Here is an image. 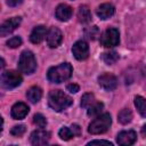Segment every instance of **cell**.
<instances>
[{"label": "cell", "mask_w": 146, "mask_h": 146, "mask_svg": "<svg viewBox=\"0 0 146 146\" xmlns=\"http://www.w3.org/2000/svg\"><path fill=\"white\" fill-rule=\"evenodd\" d=\"M72 52L78 60H84L89 56V46L84 40H79L73 44Z\"/></svg>", "instance_id": "obj_9"}, {"label": "cell", "mask_w": 146, "mask_h": 146, "mask_svg": "<svg viewBox=\"0 0 146 146\" xmlns=\"http://www.w3.org/2000/svg\"><path fill=\"white\" fill-rule=\"evenodd\" d=\"M58 136L60 137V139L63 140H70L74 137V133L72 131L71 128H67V127H62L58 131Z\"/></svg>", "instance_id": "obj_24"}, {"label": "cell", "mask_w": 146, "mask_h": 146, "mask_svg": "<svg viewBox=\"0 0 146 146\" xmlns=\"http://www.w3.org/2000/svg\"><path fill=\"white\" fill-rule=\"evenodd\" d=\"M98 84L106 91H112L117 87V79L114 74L104 73L98 76Z\"/></svg>", "instance_id": "obj_8"}, {"label": "cell", "mask_w": 146, "mask_h": 146, "mask_svg": "<svg viewBox=\"0 0 146 146\" xmlns=\"http://www.w3.org/2000/svg\"><path fill=\"white\" fill-rule=\"evenodd\" d=\"M112 124V117L110 113L99 114L91 121V123L88 127V132L91 135H100L106 132Z\"/></svg>", "instance_id": "obj_3"}, {"label": "cell", "mask_w": 146, "mask_h": 146, "mask_svg": "<svg viewBox=\"0 0 146 146\" xmlns=\"http://www.w3.org/2000/svg\"><path fill=\"white\" fill-rule=\"evenodd\" d=\"M141 135H143L144 137H146V124H144L143 128H141Z\"/></svg>", "instance_id": "obj_33"}, {"label": "cell", "mask_w": 146, "mask_h": 146, "mask_svg": "<svg viewBox=\"0 0 146 146\" xmlns=\"http://www.w3.org/2000/svg\"><path fill=\"white\" fill-rule=\"evenodd\" d=\"M71 129H72V131H73L74 136H79V135L81 133V129H80V127H79L78 124H73Z\"/></svg>", "instance_id": "obj_32"}, {"label": "cell", "mask_w": 146, "mask_h": 146, "mask_svg": "<svg viewBox=\"0 0 146 146\" xmlns=\"http://www.w3.org/2000/svg\"><path fill=\"white\" fill-rule=\"evenodd\" d=\"M136 139H137V133L133 130H124V131H121V132H119V135L116 137L117 144L119 145H122V146L132 145V144H135Z\"/></svg>", "instance_id": "obj_12"}, {"label": "cell", "mask_w": 146, "mask_h": 146, "mask_svg": "<svg viewBox=\"0 0 146 146\" xmlns=\"http://www.w3.org/2000/svg\"><path fill=\"white\" fill-rule=\"evenodd\" d=\"M104 108V104L100 103V102H95L92 105H90L88 108H87V114L88 116H91V117H95V116H98L100 114V112L103 111Z\"/></svg>", "instance_id": "obj_19"}, {"label": "cell", "mask_w": 146, "mask_h": 146, "mask_svg": "<svg viewBox=\"0 0 146 146\" xmlns=\"http://www.w3.org/2000/svg\"><path fill=\"white\" fill-rule=\"evenodd\" d=\"M78 18H79V22L82 23V24H87L91 21V13H90V9L87 7V6H80L79 7V10H78Z\"/></svg>", "instance_id": "obj_18"}, {"label": "cell", "mask_w": 146, "mask_h": 146, "mask_svg": "<svg viewBox=\"0 0 146 146\" xmlns=\"http://www.w3.org/2000/svg\"><path fill=\"white\" fill-rule=\"evenodd\" d=\"M115 13V8L113 5L106 2V3H102L100 6H98V8L96 9V14L100 19H107L110 17H112Z\"/></svg>", "instance_id": "obj_16"}, {"label": "cell", "mask_w": 146, "mask_h": 146, "mask_svg": "<svg viewBox=\"0 0 146 146\" xmlns=\"http://www.w3.org/2000/svg\"><path fill=\"white\" fill-rule=\"evenodd\" d=\"M18 70L24 74H32L36 70V59L32 51L25 50L18 59Z\"/></svg>", "instance_id": "obj_4"}, {"label": "cell", "mask_w": 146, "mask_h": 146, "mask_svg": "<svg viewBox=\"0 0 146 146\" xmlns=\"http://www.w3.org/2000/svg\"><path fill=\"white\" fill-rule=\"evenodd\" d=\"M86 35H87L89 39L95 40V39H96V36H98V35H99V30H98V27H97V26L89 27L88 30H86Z\"/></svg>", "instance_id": "obj_28"}, {"label": "cell", "mask_w": 146, "mask_h": 146, "mask_svg": "<svg viewBox=\"0 0 146 146\" xmlns=\"http://www.w3.org/2000/svg\"><path fill=\"white\" fill-rule=\"evenodd\" d=\"M117 120L122 124H128L132 120V112L129 108H123L117 114Z\"/></svg>", "instance_id": "obj_20"}, {"label": "cell", "mask_w": 146, "mask_h": 146, "mask_svg": "<svg viewBox=\"0 0 146 146\" xmlns=\"http://www.w3.org/2000/svg\"><path fill=\"white\" fill-rule=\"evenodd\" d=\"M100 145V144H105V145H110V146H113V144L111 141H107V140H91L88 143V145Z\"/></svg>", "instance_id": "obj_30"}, {"label": "cell", "mask_w": 146, "mask_h": 146, "mask_svg": "<svg viewBox=\"0 0 146 146\" xmlns=\"http://www.w3.org/2000/svg\"><path fill=\"white\" fill-rule=\"evenodd\" d=\"M23 81L22 75L16 71H3L1 73V86L6 89H13L18 87Z\"/></svg>", "instance_id": "obj_5"}, {"label": "cell", "mask_w": 146, "mask_h": 146, "mask_svg": "<svg viewBox=\"0 0 146 146\" xmlns=\"http://www.w3.org/2000/svg\"><path fill=\"white\" fill-rule=\"evenodd\" d=\"M73 73V67L70 63H62L57 66L50 67L47 73V78L52 83H60L71 78Z\"/></svg>", "instance_id": "obj_2"}, {"label": "cell", "mask_w": 146, "mask_h": 146, "mask_svg": "<svg viewBox=\"0 0 146 146\" xmlns=\"http://www.w3.org/2000/svg\"><path fill=\"white\" fill-rule=\"evenodd\" d=\"M102 59L104 60L105 64H107V65H113V64H115V63L117 62L119 55H117V52H115V51L104 52V54L102 55Z\"/></svg>", "instance_id": "obj_22"}, {"label": "cell", "mask_w": 146, "mask_h": 146, "mask_svg": "<svg viewBox=\"0 0 146 146\" xmlns=\"http://www.w3.org/2000/svg\"><path fill=\"white\" fill-rule=\"evenodd\" d=\"M22 2H23V0H7V3L10 7H16V6L21 5Z\"/></svg>", "instance_id": "obj_31"}, {"label": "cell", "mask_w": 146, "mask_h": 146, "mask_svg": "<svg viewBox=\"0 0 146 146\" xmlns=\"http://www.w3.org/2000/svg\"><path fill=\"white\" fill-rule=\"evenodd\" d=\"M48 103L54 111L62 112L73 104V99L62 90H51L48 95Z\"/></svg>", "instance_id": "obj_1"}, {"label": "cell", "mask_w": 146, "mask_h": 146, "mask_svg": "<svg viewBox=\"0 0 146 146\" xmlns=\"http://www.w3.org/2000/svg\"><path fill=\"white\" fill-rule=\"evenodd\" d=\"M50 139V132L44 130L43 128H40L38 130H34L31 133L30 137V141L32 145L34 146H41V145H46L49 143Z\"/></svg>", "instance_id": "obj_7"}, {"label": "cell", "mask_w": 146, "mask_h": 146, "mask_svg": "<svg viewBox=\"0 0 146 146\" xmlns=\"http://www.w3.org/2000/svg\"><path fill=\"white\" fill-rule=\"evenodd\" d=\"M47 33H48V31H47V29H46L44 25H38L31 32V34H30V41L32 43H35V44L36 43H40L47 36Z\"/></svg>", "instance_id": "obj_15"}, {"label": "cell", "mask_w": 146, "mask_h": 146, "mask_svg": "<svg viewBox=\"0 0 146 146\" xmlns=\"http://www.w3.org/2000/svg\"><path fill=\"white\" fill-rule=\"evenodd\" d=\"M22 22V18L18 16V17H13V18H9L7 21H5L1 26H0V35L1 36H6L8 34H10L11 32H14L21 24Z\"/></svg>", "instance_id": "obj_10"}, {"label": "cell", "mask_w": 146, "mask_h": 146, "mask_svg": "<svg viewBox=\"0 0 146 146\" xmlns=\"http://www.w3.org/2000/svg\"><path fill=\"white\" fill-rule=\"evenodd\" d=\"M95 102H96L95 95L91 94V92H87V94H84V95L82 96V98H81V106H82L83 108H88V107H89L90 105H92Z\"/></svg>", "instance_id": "obj_23"}, {"label": "cell", "mask_w": 146, "mask_h": 146, "mask_svg": "<svg viewBox=\"0 0 146 146\" xmlns=\"http://www.w3.org/2000/svg\"><path fill=\"white\" fill-rule=\"evenodd\" d=\"M29 106L25 104V103H22V102H18L16 104L13 105L11 107V111H10V114H11V117L15 119V120H22L24 119L27 114H29Z\"/></svg>", "instance_id": "obj_13"}, {"label": "cell", "mask_w": 146, "mask_h": 146, "mask_svg": "<svg viewBox=\"0 0 146 146\" xmlns=\"http://www.w3.org/2000/svg\"><path fill=\"white\" fill-rule=\"evenodd\" d=\"M120 42V34L115 27L107 29L100 36V43L105 48H112L117 46Z\"/></svg>", "instance_id": "obj_6"}, {"label": "cell", "mask_w": 146, "mask_h": 146, "mask_svg": "<svg viewBox=\"0 0 146 146\" xmlns=\"http://www.w3.org/2000/svg\"><path fill=\"white\" fill-rule=\"evenodd\" d=\"M63 41V34L62 31L58 27H50V30L47 33V43L50 48H57L60 46Z\"/></svg>", "instance_id": "obj_11"}, {"label": "cell", "mask_w": 146, "mask_h": 146, "mask_svg": "<svg viewBox=\"0 0 146 146\" xmlns=\"http://www.w3.org/2000/svg\"><path fill=\"white\" fill-rule=\"evenodd\" d=\"M66 89L67 91H70L71 94H76L79 90H80V87L76 84V83H70L66 86Z\"/></svg>", "instance_id": "obj_29"}, {"label": "cell", "mask_w": 146, "mask_h": 146, "mask_svg": "<svg viewBox=\"0 0 146 146\" xmlns=\"http://www.w3.org/2000/svg\"><path fill=\"white\" fill-rule=\"evenodd\" d=\"M72 14H73V10L72 8L66 5V3H60L57 6L56 10H55V15H56V18L60 22H67L71 17H72Z\"/></svg>", "instance_id": "obj_14"}, {"label": "cell", "mask_w": 146, "mask_h": 146, "mask_svg": "<svg viewBox=\"0 0 146 146\" xmlns=\"http://www.w3.org/2000/svg\"><path fill=\"white\" fill-rule=\"evenodd\" d=\"M25 130H26V128H25L24 124H18V125H15V127L11 128L10 133H11V136H14V137H21V136L24 135Z\"/></svg>", "instance_id": "obj_26"}, {"label": "cell", "mask_w": 146, "mask_h": 146, "mask_svg": "<svg viewBox=\"0 0 146 146\" xmlns=\"http://www.w3.org/2000/svg\"><path fill=\"white\" fill-rule=\"evenodd\" d=\"M33 123L38 127V128H46L47 125V120L46 117L40 114V113H36L34 116H33Z\"/></svg>", "instance_id": "obj_25"}, {"label": "cell", "mask_w": 146, "mask_h": 146, "mask_svg": "<svg viewBox=\"0 0 146 146\" xmlns=\"http://www.w3.org/2000/svg\"><path fill=\"white\" fill-rule=\"evenodd\" d=\"M135 106L139 114L144 117H146V99L141 96H136L135 97Z\"/></svg>", "instance_id": "obj_21"}, {"label": "cell", "mask_w": 146, "mask_h": 146, "mask_svg": "<svg viewBox=\"0 0 146 146\" xmlns=\"http://www.w3.org/2000/svg\"><path fill=\"white\" fill-rule=\"evenodd\" d=\"M21 44H22V39H21V36H18V35L13 36V38H10V39L7 41V46H8L9 48H17V47H19Z\"/></svg>", "instance_id": "obj_27"}, {"label": "cell", "mask_w": 146, "mask_h": 146, "mask_svg": "<svg viewBox=\"0 0 146 146\" xmlns=\"http://www.w3.org/2000/svg\"><path fill=\"white\" fill-rule=\"evenodd\" d=\"M26 97H27V99H29L31 103L35 104V103H38V102L41 99V97H42V90H41L39 87L33 86V87H31V88L26 91Z\"/></svg>", "instance_id": "obj_17"}]
</instances>
